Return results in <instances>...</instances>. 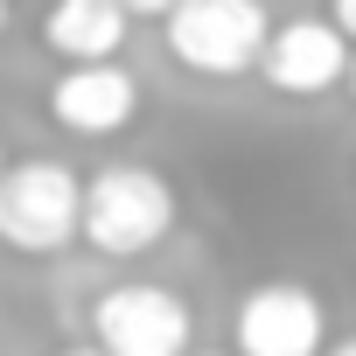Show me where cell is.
I'll list each match as a JSON object with an SVG mask.
<instances>
[{
	"label": "cell",
	"mask_w": 356,
	"mask_h": 356,
	"mask_svg": "<svg viewBox=\"0 0 356 356\" xmlns=\"http://www.w3.org/2000/svg\"><path fill=\"white\" fill-rule=\"evenodd\" d=\"M84 224V175L56 154H29L0 168V245L22 259H56Z\"/></svg>",
	"instance_id": "1"
},
{
	"label": "cell",
	"mask_w": 356,
	"mask_h": 356,
	"mask_svg": "<svg viewBox=\"0 0 356 356\" xmlns=\"http://www.w3.org/2000/svg\"><path fill=\"white\" fill-rule=\"evenodd\" d=\"M175 231V189L168 175L140 168V161H112L98 175H84V224L77 238L105 259H140Z\"/></svg>",
	"instance_id": "2"
},
{
	"label": "cell",
	"mask_w": 356,
	"mask_h": 356,
	"mask_svg": "<svg viewBox=\"0 0 356 356\" xmlns=\"http://www.w3.org/2000/svg\"><path fill=\"white\" fill-rule=\"evenodd\" d=\"M161 22H168V56L196 77L259 70V49L273 35L266 0H175Z\"/></svg>",
	"instance_id": "3"
},
{
	"label": "cell",
	"mask_w": 356,
	"mask_h": 356,
	"mask_svg": "<svg viewBox=\"0 0 356 356\" xmlns=\"http://www.w3.org/2000/svg\"><path fill=\"white\" fill-rule=\"evenodd\" d=\"M91 342L112 356H182L196 342V314L161 280H119L91 300Z\"/></svg>",
	"instance_id": "4"
},
{
	"label": "cell",
	"mask_w": 356,
	"mask_h": 356,
	"mask_svg": "<svg viewBox=\"0 0 356 356\" xmlns=\"http://www.w3.org/2000/svg\"><path fill=\"white\" fill-rule=\"evenodd\" d=\"M238 349L245 356H314L328 342V314H321V293L300 286V280H259L245 300H238Z\"/></svg>",
	"instance_id": "5"
},
{
	"label": "cell",
	"mask_w": 356,
	"mask_h": 356,
	"mask_svg": "<svg viewBox=\"0 0 356 356\" xmlns=\"http://www.w3.org/2000/svg\"><path fill=\"white\" fill-rule=\"evenodd\" d=\"M259 77L280 91V98H321L349 77V35L328 22V15H300V22H280L259 49Z\"/></svg>",
	"instance_id": "6"
},
{
	"label": "cell",
	"mask_w": 356,
	"mask_h": 356,
	"mask_svg": "<svg viewBox=\"0 0 356 356\" xmlns=\"http://www.w3.org/2000/svg\"><path fill=\"white\" fill-rule=\"evenodd\" d=\"M140 112V77L119 63V56H84L70 63L56 84H49V119L77 140H105V133H126Z\"/></svg>",
	"instance_id": "7"
},
{
	"label": "cell",
	"mask_w": 356,
	"mask_h": 356,
	"mask_svg": "<svg viewBox=\"0 0 356 356\" xmlns=\"http://www.w3.org/2000/svg\"><path fill=\"white\" fill-rule=\"evenodd\" d=\"M126 35H133V15L119 0H49V15H42V49L63 56V63L119 56Z\"/></svg>",
	"instance_id": "8"
},
{
	"label": "cell",
	"mask_w": 356,
	"mask_h": 356,
	"mask_svg": "<svg viewBox=\"0 0 356 356\" xmlns=\"http://www.w3.org/2000/svg\"><path fill=\"white\" fill-rule=\"evenodd\" d=\"M328 22H335V29L356 42V0H328Z\"/></svg>",
	"instance_id": "9"
},
{
	"label": "cell",
	"mask_w": 356,
	"mask_h": 356,
	"mask_svg": "<svg viewBox=\"0 0 356 356\" xmlns=\"http://www.w3.org/2000/svg\"><path fill=\"white\" fill-rule=\"evenodd\" d=\"M119 8H126V15H168L175 0H119Z\"/></svg>",
	"instance_id": "10"
},
{
	"label": "cell",
	"mask_w": 356,
	"mask_h": 356,
	"mask_svg": "<svg viewBox=\"0 0 356 356\" xmlns=\"http://www.w3.org/2000/svg\"><path fill=\"white\" fill-rule=\"evenodd\" d=\"M15 29V0H0V35H8Z\"/></svg>",
	"instance_id": "11"
},
{
	"label": "cell",
	"mask_w": 356,
	"mask_h": 356,
	"mask_svg": "<svg viewBox=\"0 0 356 356\" xmlns=\"http://www.w3.org/2000/svg\"><path fill=\"white\" fill-rule=\"evenodd\" d=\"M342 91H349V98H356V49H349V77H342Z\"/></svg>",
	"instance_id": "12"
},
{
	"label": "cell",
	"mask_w": 356,
	"mask_h": 356,
	"mask_svg": "<svg viewBox=\"0 0 356 356\" xmlns=\"http://www.w3.org/2000/svg\"><path fill=\"white\" fill-rule=\"evenodd\" d=\"M335 356H356V335H342V342H335Z\"/></svg>",
	"instance_id": "13"
},
{
	"label": "cell",
	"mask_w": 356,
	"mask_h": 356,
	"mask_svg": "<svg viewBox=\"0 0 356 356\" xmlns=\"http://www.w3.org/2000/svg\"><path fill=\"white\" fill-rule=\"evenodd\" d=\"M0 168H8V161H0Z\"/></svg>",
	"instance_id": "14"
}]
</instances>
